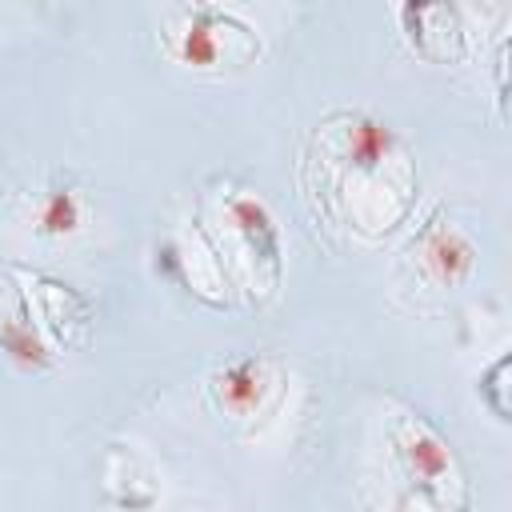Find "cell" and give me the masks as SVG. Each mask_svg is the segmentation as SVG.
Instances as JSON below:
<instances>
[{
    "label": "cell",
    "instance_id": "5b68a950",
    "mask_svg": "<svg viewBox=\"0 0 512 512\" xmlns=\"http://www.w3.org/2000/svg\"><path fill=\"white\" fill-rule=\"evenodd\" d=\"M424 252V264L436 272V280H456L464 276V268L472 264V248L464 236H456L452 228H432L420 244Z\"/></svg>",
    "mask_w": 512,
    "mask_h": 512
},
{
    "label": "cell",
    "instance_id": "7a4b0ae2",
    "mask_svg": "<svg viewBox=\"0 0 512 512\" xmlns=\"http://www.w3.org/2000/svg\"><path fill=\"white\" fill-rule=\"evenodd\" d=\"M392 444H396V456L404 460L408 476L420 480L424 492L440 488L444 476H452V452H448V444L420 416H400L392 424Z\"/></svg>",
    "mask_w": 512,
    "mask_h": 512
},
{
    "label": "cell",
    "instance_id": "8992f818",
    "mask_svg": "<svg viewBox=\"0 0 512 512\" xmlns=\"http://www.w3.org/2000/svg\"><path fill=\"white\" fill-rule=\"evenodd\" d=\"M400 512H424V508H416V504H404V508H400Z\"/></svg>",
    "mask_w": 512,
    "mask_h": 512
},
{
    "label": "cell",
    "instance_id": "6da1fadb",
    "mask_svg": "<svg viewBox=\"0 0 512 512\" xmlns=\"http://www.w3.org/2000/svg\"><path fill=\"white\" fill-rule=\"evenodd\" d=\"M168 52L188 68H224V64H248L260 52V40L248 24H240L232 12L212 4H184L168 12L164 24Z\"/></svg>",
    "mask_w": 512,
    "mask_h": 512
},
{
    "label": "cell",
    "instance_id": "277c9868",
    "mask_svg": "<svg viewBox=\"0 0 512 512\" xmlns=\"http://www.w3.org/2000/svg\"><path fill=\"white\" fill-rule=\"evenodd\" d=\"M84 220V204L72 184H52L36 208V232L40 236H68Z\"/></svg>",
    "mask_w": 512,
    "mask_h": 512
},
{
    "label": "cell",
    "instance_id": "3957f363",
    "mask_svg": "<svg viewBox=\"0 0 512 512\" xmlns=\"http://www.w3.org/2000/svg\"><path fill=\"white\" fill-rule=\"evenodd\" d=\"M268 388H272V372H268V364L256 360V356L232 360L228 368H220V372L212 376L216 408H220V412H232V416H252V412H260Z\"/></svg>",
    "mask_w": 512,
    "mask_h": 512
}]
</instances>
